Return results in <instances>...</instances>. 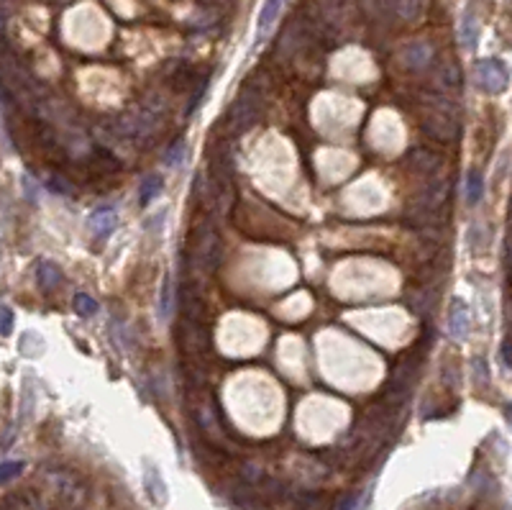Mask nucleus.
<instances>
[{"mask_svg":"<svg viewBox=\"0 0 512 510\" xmlns=\"http://www.w3.org/2000/svg\"><path fill=\"white\" fill-rule=\"evenodd\" d=\"M449 331L454 339H466V333H469V311H466V305L461 300L451 305V323H449Z\"/></svg>","mask_w":512,"mask_h":510,"instance_id":"nucleus-3","label":"nucleus"},{"mask_svg":"<svg viewBox=\"0 0 512 510\" xmlns=\"http://www.w3.org/2000/svg\"><path fill=\"white\" fill-rule=\"evenodd\" d=\"M482 192H485L482 178H479V175H471L469 185H466V198H469V203H479V200H482Z\"/></svg>","mask_w":512,"mask_h":510,"instance_id":"nucleus-10","label":"nucleus"},{"mask_svg":"<svg viewBox=\"0 0 512 510\" xmlns=\"http://www.w3.org/2000/svg\"><path fill=\"white\" fill-rule=\"evenodd\" d=\"M21 472H23V461H6V464H0V485L15 480Z\"/></svg>","mask_w":512,"mask_h":510,"instance_id":"nucleus-9","label":"nucleus"},{"mask_svg":"<svg viewBox=\"0 0 512 510\" xmlns=\"http://www.w3.org/2000/svg\"><path fill=\"white\" fill-rule=\"evenodd\" d=\"M11 328H13V313L8 311V308H0V333L8 336Z\"/></svg>","mask_w":512,"mask_h":510,"instance_id":"nucleus-11","label":"nucleus"},{"mask_svg":"<svg viewBox=\"0 0 512 510\" xmlns=\"http://www.w3.org/2000/svg\"><path fill=\"white\" fill-rule=\"evenodd\" d=\"M182 151H185V147H182V144H177V149L169 151V159H167V162L169 164H177V162H180V154H182Z\"/></svg>","mask_w":512,"mask_h":510,"instance_id":"nucleus-14","label":"nucleus"},{"mask_svg":"<svg viewBox=\"0 0 512 510\" xmlns=\"http://www.w3.org/2000/svg\"><path fill=\"white\" fill-rule=\"evenodd\" d=\"M169 305H172V280H164V287H162V316H167Z\"/></svg>","mask_w":512,"mask_h":510,"instance_id":"nucleus-12","label":"nucleus"},{"mask_svg":"<svg viewBox=\"0 0 512 510\" xmlns=\"http://www.w3.org/2000/svg\"><path fill=\"white\" fill-rule=\"evenodd\" d=\"M280 8H282V0H267L264 3V8H261L259 13V34H267V29L274 23L277 13H280Z\"/></svg>","mask_w":512,"mask_h":510,"instance_id":"nucleus-6","label":"nucleus"},{"mask_svg":"<svg viewBox=\"0 0 512 510\" xmlns=\"http://www.w3.org/2000/svg\"><path fill=\"white\" fill-rule=\"evenodd\" d=\"M144 480H146V490H149V495H151V500H154L156 505H162L164 497H167V487H164L162 475H159L154 467H149V472H146Z\"/></svg>","mask_w":512,"mask_h":510,"instance_id":"nucleus-5","label":"nucleus"},{"mask_svg":"<svg viewBox=\"0 0 512 510\" xmlns=\"http://www.w3.org/2000/svg\"><path fill=\"white\" fill-rule=\"evenodd\" d=\"M39 282L46 292L56 290L59 285H62V270L51 262H42L39 264Z\"/></svg>","mask_w":512,"mask_h":510,"instance_id":"nucleus-4","label":"nucleus"},{"mask_svg":"<svg viewBox=\"0 0 512 510\" xmlns=\"http://www.w3.org/2000/svg\"><path fill=\"white\" fill-rule=\"evenodd\" d=\"M75 311H77V316H82V318H90V316L98 313V303H95L90 295H77V298H75Z\"/></svg>","mask_w":512,"mask_h":510,"instance_id":"nucleus-8","label":"nucleus"},{"mask_svg":"<svg viewBox=\"0 0 512 510\" xmlns=\"http://www.w3.org/2000/svg\"><path fill=\"white\" fill-rule=\"evenodd\" d=\"M159 190H162V178L151 175V178H146L144 185H141V200H144V203H151V200L159 195Z\"/></svg>","mask_w":512,"mask_h":510,"instance_id":"nucleus-7","label":"nucleus"},{"mask_svg":"<svg viewBox=\"0 0 512 510\" xmlns=\"http://www.w3.org/2000/svg\"><path fill=\"white\" fill-rule=\"evenodd\" d=\"M87 226H90V231L98 236V239H108V236L115 231V226H118V213H115V208H111V206L98 208V211L90 216Z\"/></svg>","mask_w":512,"mask_h":510,"instance_id":"nucleus-2","label":"nucleus"},{"mask_svg":"<svg viewBox=\"0 0 512 510\" xmlns=\"http://www.w3.org/2000/svg\"><path fill=\"white\" fill-rule=\"evenodd\" d=\"M499 356H502V367H510V344H507V341H502Z\"/></svg>","mask_w":512,"mask_h":510,"instance_id":"nucleus-13","label":"nucleus"},{"mask_svg":"<svg viewBox=\"0 0 512 510\" xmlns=\"http://www.w3.org/2000/svg\"><path fill=\"white\" fill-rule=\"evenodd\" d=\"M477 85L485 92H499L507 85V67L499 59H482L477 64Z\"/></svg>","mask_w":512,"mask_h":510,"instance_id":"nucleus-1","label":"nucleus"}]
</instances>
